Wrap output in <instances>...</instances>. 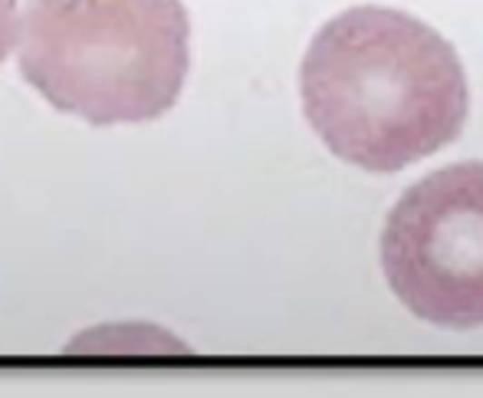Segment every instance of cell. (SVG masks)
I'll return each instance as SVG.
<instances>
[{
  "label": "cell",
  "mask_w": 483,
  "mask_h": 398,
  "mask_svg": "<svg viewBox=\"0 0 483 398\" xmlns=\"http://www.w3.org/2000/svg\"><path fill=\"white\" fill-rule=\"evenodd\" d=\"M300 99L322 145L375 174L448 148L470 109L454 46L391 7H349L322 24L302 56Z\"/></svg>",
  "instance_id": "obj_1"
},
{
  "label": "cell",
  "mask_w": 483,
  "mask_h": 398,
  "mask_svg": "<svg viewBox=\"0 0 483 398\" xmlns=\"http://www.w3.org/2000/svg\"><path fill=\"white\" fill-rule=\"evenodd\" d=\"M191 70L182 0H26L20 76L56 113L135 125L174 109Z\"/></svg>",
  "instance_id": "obj_2"
},
{
  "label": "cell",
  "mask_w": 483,
  "mask_h": 398,
  "mask_svg": "<svg viewBox=\"0 0 483 398\" xmlns=\"http://www.w3.org/2000/svg\"><path fill=\"white\" fill-rule=\"evenodd\" d=\"M381 270L418 320L483 326V162L438 168L398 198L381 231Z\"/></svg>",
  "instance_id": "obj_3"
},
{
  "label": "cell",
  "mask_w": 483,
  "mask_h": 398,
  "mask_svg": "<svg viewBox=\"0 0 483 398\" xmlns=\"http://www.w3.org/2000/svg\"><path fill=\"white\" fill-rule=\"evenodd\" d=\"M17 36H20L17 0H0V66L10 56V50L17 46Z\"/></svg>",
  "instance_id": "obj_4"
}]
</instances>
